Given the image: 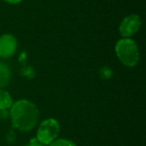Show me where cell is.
<instances>
[{"label": "cell", "instance_id": "3957f363", "mask_svg": "<svg viewBox=\"0 0 146 146\" xmlns=\"http://www.w3.org/2000/svg\"><path fill=\"white\" fill-rule=\"evenodd\" d=\"M60 131V126L57 120L53 118H48L41 122L37 130L36 139L42 145H48L55 139Z\"/></svg>", "mask_w": 146, "mask_h": 146}, {"label": "cell", "instance_id": "52a82bcc", "mask_svg": "<svg viewBox=\"0 0 146 146\" xmlns=\"http://www.w3.org/2000/svg\"><path fill=\"white\" fill-rule=\"evenodd\" d=\"M13 104L11 95L7 91L0 89V110H6Z\"/></svg>", "mask_w": 146, "mask_h": 146}, {"label": "cell", "instance_id": "7a4b0ae2", "mask_svg": "<svg viewBox=\"0 0 146 146\" xmlns=\"http://www.w3.org/2000/svg\"><path fill=\"white\" fill-rule=\"evenodd\" d=\"M115 52L119 61L127 67H133L139 61V51L136 43L130 38H122L115 45Z\"/></svg>", "mask_w": 146, "mask_h": 146}, {"label": "cell", "instance_id": "30bf717a", "mask_svg": "<svg viewBox=\"0 0 146 146\" xmlns=\"http://www.w3.org/2000/svg\"><path fill=\"white\" fill-rule=\"evenodd\" d=\"M26 146H43L42 144H40L39 142H37V141H31V143L30 144H28V145H26Z\"/></svg>", "mask_w": 146, "mask_h": 146}, {"label": "cell", "instance_id": "ba28073f", "mask_svg": "<svg viewBox=\"0 0 146 146\" xmlns=\"http://www.w3.org/2000/svg\"><path fill=\"white\" fill-rule=\"evenodd\" d=\"M48 146H76V144L67 139H55Z\"/></svg>", "mask_w": 146, "mask_h": 146}, {"label": "cell", "instance_id": "277c9868", "mask_svg": "<svg viewBox=\"0 0 146 146\" xmlns=\"http://www.w3.org/2000/svg\"><path fill=\"white\" fill-rule=\"evenodd\" d=\"M140 26H141V19L138 15H128L120 23L119 32L124 38H130L139 30Z\"/></svg>", "mask_w": 146, "mask_h": 146}, {"label": "cell", "instance_id": "9c48e42d", "mask_svg": "<svg viewBox=\"0 0 146 146\" xmlns=\"http://www.w3.org/2000/svg\"><path fill=\"white\" fill-rule=\"evenodd\" d=\"M4 1L9 4H17V3H20L22 0H4Z\"/></svg>", "mask_w": 146, "mask_h": 146}, {"label": "cell", "instance_id": "8992f818", "mask_svg": "<svg viewBox=\"0 0 146 146\" xmlns=\"http://www.w3.org/2000/svg\"><path fill=\"white\" fill-rule=\"evenodd\" d=\"M11 71L8 65L0 62V89L6 87L10 81Z\"/></svg>", "mask_w": 146, "mask_h": 146}, {"label": "cell", "instance_id": "8fae6325", "mask_svg": "<svg viewBox=\"0 0 146 146\" xmlns=\"http://www.w3.org/2000/svg\"><path fill=\"white\" fill-rule=\"evenodd\" d=\"M10 134H11V138L14 139V133H13V131H11ZM8 142H10V143L12 142V140H10V135H8Z\"/></svg>", "mask_w": 146, "mask_h": 146}, {"label": "cell", "instance_id": "5b68a950", "mask_svg": "<svg viewBox=\"0 0 146 146\" xmlns=\"http://www.w3.org/2000/svg\"><path fill=\"white\" fill-rule=\"evenodd\" d=\"M16 48L17 41L12 34H3L0 36V57L9 58L15 53Z\"/></svg>", "mask_w": 146, "mask_h": 146}, {"label": "cell", "instance_id": "6da1fadb", "mask_svg": "<svg viewBox=\"0 0 146 146\" xmlns=\"http://www.w3.org/2000/svg\"><path fill=\"white\" fill-rule=\"evenodd\" d=\"M10 116L13 127L20 131H30L38 121L39 112L34 103L21 99L11 105Z\"/></svg>", "mask_w": 146, "mask_h": 146}]
</instances>
